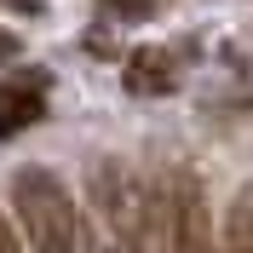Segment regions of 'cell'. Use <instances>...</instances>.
<instances>
[{
  "label": "cell",
  "instance_id": "obj_1",
  "mask_svg": "<svg viewBox=\"0 0 253 253\" xmlns=\"http://www.w3.org/2000/svg\"><path fill=\"white\" fill-rule=\"evenodd\" d=\"M12 202H17V219H23V236L35 253H98L81 207L52 178V167H17Z\"/></svg>",
  "mask_w": 253,
  "mask_h": 253
},
{
  "label": "cell",
  "instance_id": "obj_8",
  "mask_svg": "<svg viewBox=\"0 0 253 253\" xmlns=\"http://www.w3.org/2000/svg\"><path fill=\"white\" fill-rule=\"evenodd\" d=\"M86 52H115V35L110 29H86Z\"/></svg>",
  "mask_w": 253,
  "mask_h": 253
},
{
  "label": "cell",
  "instance_id": "obj_9",
  "mask_svg": "<svg viewBox=\"0 0 253 253\" xmlns=\"http://www.w3.org/2000/svg\"><path fill=\"white\" fill-rule=\"evenodd\" d=\"M0 253H23V248H17V236L6 230V219H0Z\"/></svg>",
  "mask_w": 253,
  "mask_h": 253
},
{
  "label": "cell",
  "instance_id": "obj_10",
  "mask_svg": "<svg viewBox=\"0 0 253 253\" xmlns=\"http://www.w3.org/2000/svg\"><path fill=\"white\" fill-rule=\"evenodd\" d=\"M6 6H17V12H29V17L41 12V0H6Z\"/></svg>",
  "mask_w": 253,
  "mask_h": 253
},
{
  "label": "cell",
  "instance_id": "obj_5",
  "mask_svg": "<svg viewBox=\"0 0 253 253\" xmlns=\"http://www.w3.org/2000/svg\"><path fill=\"white\" fill-rule=\"evenodd\" d=\"M213 253H253V190L230 202V219H224V236H213Z\"/></svg>",
  "mask_w": 253,
  "mask_h": 253
},
{
  "label": "cell",
  "instance_id": "obj_4",
  "mask_svg": "<svg viewBox=\"0 0 253 253\" xmlns=\"http://www.w3.org/2000/svg\"><path fill=\"white\" fill-rule=\"evenodd\" d=\"M126 92L132 98H161L178 86V69H173V52L167 46H138L132 58H126Z\"/></svg>",
  "mask_w": 253,
  "mask_h": 253
},
{
  "label": "cell",
  "instance_id": "obj_3",
  "mask_svg": "<svg viewBox=\"0 0 253 253\" xmlns=\"http://www.w3.org/2000/svg\"><path fill=\"white\" fill-rule=\"evenodd\" d=\"M156 253H213L207 190L190 167H167L156 184Z\"/></svg>",
  "mask_w": 253,
  "mask_h": 253
},
{
  "label": "cell",
  "instance_id": "obj_6",
  "mask_svg": "<svg viewBox=\"0 0 253 253\" xmlns=\"http://www.w3.org/2000/svg\"><path fill=\"white\" fill-rule=\"evenodd\" d=\"M41 121V86H17V92H0V138H12V132H23V126Z\"/></svg>",
  "mask_w": 253,
  "mask_h": 253
},
{
  "label": "cell",
  "instance_id": "obj_2",
  "mask_svg": "<svg viewBox=\"0 0 253 253\" xmlns=\"http://www.w3.org/2000/svg\"><path fill=\"white\" fill-rule=\"evenodd\" d=\"M86 190H92V202H98V219L110 224L104 253H144V236L156 224V196L144 190V178L121 156H98L86 167Z\"/></svg>",
  "mask_w": 253,
  "mask_h": 253
},
{
  "label": "cell",
  "instance_id": "obj_7",
  "mask_svg": "<svg viewBox=\"0 0 253 253\" xmlns=\"http://www.w3.org/2000/svg\"><path fill=\"white\" fill-rule=\"evenodd\" d=\"M104 6H115L121 17H150V6H156V0H104Z\"/></svg>",
  "mask_w": 253,
  "mask_h": 253
}]
</instances>
